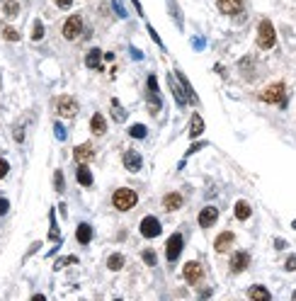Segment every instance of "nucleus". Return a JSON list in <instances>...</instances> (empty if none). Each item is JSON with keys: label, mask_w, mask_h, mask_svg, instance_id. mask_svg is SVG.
<instances>
[{"label": "nucleus", "mask_w": 296, "mask_h": 301, "mask_svg": "<svg viewBox=\"0 0 296 301\" xmlns=\"http://www.w3.org/2000/svg\"><path fill=\"white\" fill-rule=\"evenodd\" d=\"M136 202H139V197H136V192L129 187L117 189V192L112 194V204L119 209V211H129L131 207H136Z\"/></svg>", "instance_id": "1"}, {"label": "nucleus", "mask_w": 296, "mask_h": 301, "mask_svg": "<svg viewBox=\"0 0 296 301\" xmlns=\"http://www.w3.org/2000/svg\"><path fill=\"white\" fill-rule=\"evenodd\" d=\"M277 41V34H275V27L270 19H262L258 27V46L260 49H272Z\"/></svg>", "instance_id": "2"}, {"label": "nucleus", "mask_w": 296, "mask_h": 301, "mask_svg": "<svg viewBox=\"0 0 296 301\" xmlns=\"http://www.w3.org/2000/svg\"><path fill=\"white\" fill-rule=\"evenodd\" d=\"M284 83H275V85H270V88H265L262 93H260V100H265V102H270V105H284Z\"/></svg>", "instance_id": "3"}, {"label": "nucleus", "mask_w": 296, "mask_h": 301, "mask_svg": "<svg viewBox=\"0 0 296 301\" xmlns=\"http://www.w3.org/2000/svg\"><path fill=\"white\" fill-rule=\"evenodd\" d=\"M54 105H56V112L61 114V117H73L78 112V102H75L71 95H61Z\"/></svg>", "instance_id": "4"}, {"label": "nucleus", "mask_w": 296, "mask_h": 301, "mask_svg": "<svg viewBox=\"0 0 296 301\" xmlns=\"http://www.w3.org/2000/svg\"><path fill=\"white\" fill-rule=\"evenodd\" d=\"M182 236L180 233H172L170 238H167V248H165V255H167V260L170 263H175L177 258H180V253H182Z\"/></svg>", "instance_id": "5"}, {"label": "nucleus", "mask_w": 296, "mask_h": 301, "mask_svg": "<svg viewBox=\"0 0 296 301\" xmlns=\"http://www.w3.org/2000/svg\"><path fill=\"white\" fill-rule=\"evenodd\" d=\"M80 29H83V19L78 17V15H71V17L66 19V24H63V37L73 41V39H78Z\"/></svg>", "instance_id": "6"}, {"label": "nucleus", "mask_w": 296, "mask_h": 301, "mask_svg": "<svg viewBox=\"0 0 296 301\" xmlns=\"http://www.w3.org/2000/svg\"><path fill=\"white\" fill-rule=\"evenodd\" d=\"M160 231H163V226H160V221L155 216H146L141 221V236H146V238H155Z\"/></svg>", "instance_id": "7"}, {"label": "nucleus", "mask_w": 296, "mask_h": 301, "mask_svg": "<svg viewBox=\"0 0 296 301\" xmlns=\"http://www.w3.org/2000/svg\"><path fill=\"white\" fill-rule=\"evenodd\" d=\"M182 277H185V280H187L189 284H197V282H199V280L204 277L202 265L194 263V260H192V263H187V265H185V270H182Z\"/></svg>", "instance_id": "8"}, {"label": "nucleus", "mask_w": 296, "mask_h": 301, "mask_svg": "<svg viewBox=\"0 0 296 301\" xmlns=\"http://www.w3.org/2000/svg\"><path fill=\"white\" fill-rule=\"evenodd\" d=\"M216 219H219V209L216 207H204L199 211V226L202 228H209V226L216 224Z\"/></svg>", "instance_id": "9"}, {"label": "nucleus", "mask_w": 296, "mask_h": 301, "mask_svg": "<svg viewBox=\"0 0 296 301\" xmlns=\"http://www.w3.org/2000/svg\"><path fill=\"white\" fill-rule=\"evenodd\" d=\"M73 158H75V163H90L95 158V149L90 144H83V146H78L73 150Z\"/></svg>", "instance_id": "10"}, {"label": "nucleus", "mask_w": 296, "mask_h": 301, "mask_svg": "<svg viewBox=\"0 0 296 301\" xmlns=\"http://www.w3.org/2000/svg\"><path fill=\"white\" fill-rule=\"evenodd\" d=\"M216 5H219V10L226 12V15H236V12L243 10V0H219Z\"/></svg>", "instance_id": "11"}, {"label": "nucleus", "mask_w": 296, "mask_h": 301, "mask_svg": "<svg viewBox=\"0 0 296 301\" xmlns=\"http://www.w3.org/2000/svg\"><path fill=\"white\" fill-rule=\"evenodd\" d=\"M248 263H250V255L248 253H236L233 258H231V272H243L245 267H248Z\"/></svg>", "instance_id": "12"}, {"label": "nucleus", "mask_w": 296, "mask_h": 301, "mask_svg": "<svg viewBox=\"0 0 296 301\" xmlns=\"http://www.w3.org/2000/svg\"><path fill=\"white\" fill-rule=\"evenodd\" d=\"M180 207H182V194H177V192L165 194V199H163V209L165 211H177Z\"/></svg>", "instance_id": "13"}, {"label": "nucleus", "mask_w": 296, "mask_h": 301, "mask_svg": "<svg viewBox=\"0 0 296 301\" xmlns=\"http://www.w3.org/2000/svg\"><path fill=\"white\" fill-rule=\"evenodd\" d=\"M75 238H78V243H90L93 241V226L90 224H80L78 226V231H75Z\"/></svg>", "instance_id": "14"}, {"label": "nucleus", "mask_w": 296, "mask_h": 301, "mask_svg": "<svg viewBox=\"0 0 296 301\" xmlns=\"http://www.w3.org/2000/svg\"><path fill=\"white\" fill-rule=\"evenodd\" d=\"M124 168L131 170V172L141 170V155H139V153H134V150H129V153L124 155Z\"/></svg>", "instance_id": "15"}, {"label": "nucleus", "mask_w": 296, "mask_h": 301, "mask_svg": "<svg viewBox=\"0 0 296 301\" xmlns=\"http://www.w3.org/2000/svg\"><path fill=\"white\" fill-rule=\"evenodd\" d=\"M233 241H236V238H233V233H228V231L221 233V236L216 238V243H214V245H216V253H226V250L233 245Z\"/></svg>", "instance_id": "16"}, {"label": "nucleus", "mask_w": 296, "mask_h": 301, "mask_svg": "<svg viewBox=\"0 0 296 301\" xmlns=\"http://www.w3.org/2000/svg\"><path fill=\"white\" fill-rule=\"evenodd\" d=\"M90 129H93V134H97V136H102V134L107 132V122H105L102 114H93V119H90Z\"/></svg>", "instance_id": "17"}, {"label": "nucleus", "mask_w": 296, "mask_h": 301, "mask_svg": "<svg viewBox=\"0 0 296 301\" xmlns=\"http://www.w3.org/2000/svg\"><path fill=\"white\" fill-rule=\"evenodd\" d=\"M75 177H78V182H80L83 187H90V185H93V175H90V170L85 168L83 163H80V168H75Z\"/></svg>", "instance_id": "18"}, {"label": "nucleus", "mask_w": 296, "mask_h": 301, "mask_svg": "<svg viewBox=\"0 0 296 301\" xmlns=\"http://www.w3.org/2000/svg\"><path fill=\"white\" fill-rule=\"evenodd\" d=\"M202 132H204V122H202V117H199V114H194V117H192V124H189V136L194 139V136H199Z\"/></svg>", "instance_id": "19"}, {"label": "nucleus", "mask_w": 296, "mask_h": 301, "mask_svg": "<svg viewBox=\"0 0 296 301\" xmlns=\"http://www.w3.org/2000/svg\"><path fill=\"white\" fill-rule=\"evenodd\" d=\"M250 211H253V209H250V204H248V202H243V199L236 204V216H238L241 221H245V219L250 216Z\"/></svg>", "instance_id": "20"}, {"label": "nucleus", "mask_w": 296, "mask_h": 301, "mask_svg": "<svg viewBox=\"0 0 296 301\" xmlns=\"http://www.w3.org/2000/svg\"><path fill=\"white\" fill-rule=\"evenodd\" d=\"M248 297H250V299H262V301H267V299H270V292H267L265 287H253V289L248 292Z\"/></svg>", "instance_id": "21"}, {"label": "nucleus", "mask_w": 296, "mask_h": 301, "mask_svg": "<svg viewBox=\"0 0 296 301\" xmlns=\"http://www.w3.org/2000/svg\"><path fill=\"white\" fill-rule=\"evenodd\" d=\"M100 58H102V54H100L97 49H93V51L88 54V58H85V63H88V68H100Z\"/></svg>", "instance_id": "22"}, {"label": "nucleus", "mask_w": 296, "mask_h": 301, "mask_svg": "<svg viewBox=\"0 0 296 301\" xmlns=\"http://www.w3.org/2000/svg\"><path fill=\"white\" fill-rule=\"evenodd\" d=\"M107 267H110V270H122V267H124V255H110Z\"/></svg>", "instance_id": "23"}, {"label": "nucleus", "mask_w": 296, "mask_h": 301, "mask_svg": "<svg viewBox=\"0 0 296 301\" xmlns=\"http://www.w3.org/2000/svg\"><path fill=\"white\" fill-rule=\"evenodd\" d=\"M5 15H7V17H15V15H19L17 0H7V2H5Z\"/></svg>", "instance_id": "24"}, {"label": "nucleus", "mask_w": 296, "mask_h": 301, "mask_svg": "<svg viewBox=\"0 0 296 301\" xmlns=\"http://www.w3.org/2000/svg\"><path fill=\"white\" fill-rule=\"evenodd\" d=\"M2 37L7 39V41H17L19 34H17V29H12V27H2Z\"/></svg>", "instance_id": "25"}, {"label": "nucleus", "mask_w": 296, "mask_h": 301, "mask_svg": "<svg viewBox=\"0 0 296 301\" xmlns=\"http://www.w3.org/2000/svg\"><path fill=\"white\" fill-rule=\"evenodd\" d=\"M129 134L134 136V139H144L146 136V127H141V124H134L129 129Z\"/></svg>", "instance_id": "26"}, {"label": "nucleus", "mask_w": 296, "mask_h": 301, "mask_svg": "<svg viewBox=\"0 0 296 301\" xmlns=\"http://www.w3.org/2000/svg\"><path fill=\"white\" fill-rule=\"evenodd\" d=\"M41 37H44V24H41V22H34V32H32V39H34V41H39Z\"/></svg>", "instance_id": "27"}, {"label": "nucleus", "mask_w": 296, "mask_h": 301, "mask_svg": "<svg viewBox=\"0 0 296 301\" xmlns=\"http://www.w3.org/2000/svg\"><path fill=\"white\" fill-rule=\"evenodd\" d=\"M7 170H10V163H7L5 158H0V180L7 175Z\"/></svg>", "instance_id": "28"}, {"label": "nucleus", "mask_w": 296, "mask_h": 301, "mask_svg": "<svg viewBox=\"0 0 296 301\" xmlns=\"http://www.w3.org/2000/svg\"><path fill=\"white\" fill-rule=\"evenodd\" d=\"M144 260H146L148 265H155V253H153V250H146V253H144Z\"/></svg>", "instance_id": "29"}, {"label": "nucleus", "mask_w": 296, "mask_h": 301, "mask_svg": "<svg viewBox=\"0 0 296 301\" xmlns=\"http://www.w3.org/2000/svg\"><path fill=\"white\" fill-rule=\"evenodd\" d=\"M54 180H56V189H58V192H63V175H61V172H56Z\"/></svg>", "instance_id": "30"}, {"label": "nucleus", "mask_w": 296, "mask_h": 301, "mask_svg": "<svg viewBox=\"0 0 296 301\" xmlns=\"http://www.w3.org/2000/svg\"><path fill=\"white\" fill-rule=\"evenodd\" d=\"M7 209H10V202H7V199H0V216L7 214Z\"/></svg>", "instance_id": "31"}, {"label": "nucleus", "mask_w": 296, "mask_h": 301, "mask_svg": "<svg viewBox=\"0 0 296 301\" xmlns=\"http://www.w3.org/2000/svg\"><path fill=\"white\" fill-rule=\"evenodd\" d=\"M287 270H289V272H292V270H296V258H294V255L287 260Z\"/></svg>", "instance_id": "32"}, {"label": "nucleus", "mask_w": 296, "mask_h": 301, "mask_svg": "<svg viewBox=\"0 0 296 301\" xmlns=\"http://www.w3.org/2000/svg\"><path fill=\"white\" fill-rule=\"evenodd\" d=\"M56 5H58V7H71L73 0H56Z\"/></svg>", "instance_id": "33"}, {"label": "nucleus", "mask_w": 296, "mask_h": 301, "mask_svg": "<svg viewBox=\"0 0 296 301\" xmlns=\"http://www.w3.org/2000/svg\"><path fill=\"white\" fill-rule=\"evenodd\" d=\"M56 136H58V139H61V141H63V139H66V132H63V127H58V124H56Z\"/></svg>", "instance_id": "34"}, {"label": "nucleus", "mask_w": 296, "mask_h": 301, "mask_svg": "<svg viewBox=\"0 0 296 301\" xmlns=\"http://www.w3.org/2000/svg\"><path fill=\"white\" fill-rule=\"evenodd\" d=\"M294 299H296V292H294Z\"/></svg>", "instance_id": "35"}]
</instances>
